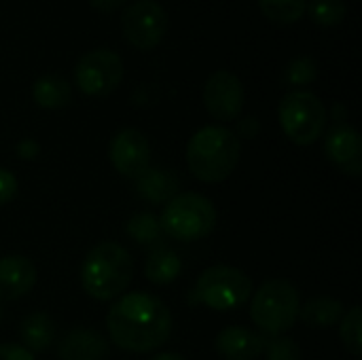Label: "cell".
<instances>
[{"label": "cell", "instance_id": "1", "mask_svg": "<svg viewBox=\"0 0 362 360\" xmlns=\"http://www.w3.org/2000/svg\"><path fill=\"white\" fill-rule=\"evenodd\" d=\"M110 342L121 350L146 354L161 348L174 329L170 308L151 293L121 297L106 316Z\"/></svg>", "mask_w": 362, "mask_h": 360}, {"label": "cell", "instance_id": "2", "mask_svg": "<svg viewBox=\"0 0 362 360\" xmlns=\"http://www.w3.org/2000/svg\"><path fill=\"white\" fill-rule=\"evenodd\" d=\"M242 142L225 125L197 129L187 144V166L191 174L208 185L227 180L240 163Z\"/></svg>", "mask_w": 362, "mask_h": 360}, {"label": "cell", "instance_id": "3", "mask_svg": "<svg viewBox=\"0 0 362 360\" xmlns=\"http://www.w3.org/2000/svg\"><path fill=\"white\" fill-rule=\"evenodd\" d=\"M134 276L129 252L117 242L95 244L81 267L83 291L95 301H112L125 293Z\"/></svg>", "mask_w": 362, "mask_h": 360}, {"label": "cell", "instance_id": "4", "mask_svg": "<svg viewBox=\"0 0 362 360\" xmlns=\"http://www.w3.org/2000/svg\"><path fill=\"white\" fill-rule=\"evenodd\" d=\"M159 225L172 240L195 242L212 233L216 225V208L199 193H178L165 204Z\"/></svg>", "mask_w": 362, "mask_h": 360}, {"label": "cell", "instance_id": "5", "mask_svg": "<svg viewBox=\"0 0 362 360\" xmlns=\"http://www.w3.org/2000/svg\"><path fill=\"white\" fill-rule=\"evenodd\" d=\"M299 291L288 280H269L252 297L250 318L267 335H282L299 318Z\"/></svg>", "mask_w": 362, "mask_h": 360}, {"label": "cell", "instance_id": "6", "mask_svg": "<svg viewBox=\"0 0 362 360\" xmlns=\"http://www.w3.org/2000/svg\"><path fill=\"white\" fill-rule=\"evenodd\" d=\"M250 295L252 282L242 269L231 265H214L197 278L191 301L216 312H233L242 308Z\"/></svg>", "mask_w": 362, "mask_h": 360}, {"label": "cell", "instance_id": "7", "mask_svg": "<svg viewBox=\"0 0 362 360\" xmlns=\"http://www.w3.org/2000/svg\"><path fill=\"white\" fill-rule=\"evenodd\" d=\"M278 119L286 138L299 146L316 142L327 129V106L312 91H291L278 104Z\"/></svg>", "mask_w": 362, "mask_h": 360}, {"label": "cell", "instance_id": "8", "mask_svg": "<svg viewBox=\"0 0 362 360\" xmlns=\"http://www.w3.org/2000/svg\"><path fill=\"white\" fill-rule=\"evenodd\" d=\"M125 74L119 53L110 49H93L78 57L74 66V83L85 95L104 98L112 93Z\"/></svg>", "mask_w": 362, "mask_h": 360}, {"label": "cell", "instance_id": "9", "mask_svg": "<svg viewBox=\"0 0 362 360\" xmlns=\"http://www.w3.org/2000/svg\"><path fill=\"white\" fill-rule=\"evenodd\" d=\"M123 36L136 49L157 47L168 32V13L155 0H138L123 11Z\"/></svg>", "mask_w": 362, "mask_h": 360}, {"label": "cell", "instance_id": "10", "mask_svg": "<svg viewBox=\"0 0 362 360\" xmlns=\"http://www.w3.org/2000/svg\"><path fill=\"white\" fill-rule=\"evenodd\" d=\"M204 104L216 121H235L244 108L242 81L229 70L212 72L204 85Z\"/></svg>", "mask_w": 362, "mask_h": 360}, {"label": "cell", "instance_id": "11", "mask_svg": "<svg viewBox=\"0 0 362 360\" xmlns=\"http://www.w3.org/2000/svg\"><path fill=\"white\" fill-rule=\"evenodd\" d=\"M108 159L121 176L136 180L146 168H151L148 138L136 127L117 132L108 144Z\"/></svg>", "mask_w": 362, "mask_h": 360}, {"label": "cell", "instance_id": "12", "mask_svg": "<svg viewBox=\"0 0 362 360\" xmlns=\"http://www.w3.org/2000/svg\"><path fill=\"white\" fill-rule=\"evenodd\" d=\"M325 151L329 159L337 163L346 174L358 176L362 172V140L352 125L344 121L335 123L327 134Z\"/></svg>", "mask_w": 362, "mask_h": 360}, {"label": "cell", "instance_id": "13", "mask_svg": "<svg viewBox=\"0 0 362 360\" xmlns=\"http://www.w3.org/2000/svg\"><path fill=\"white\" fill-rule=\"evenodd\" d=\"M36 284V267L28 257L11 255L0 259V301L25 297Z\"/></svg>", "mask_w": 362, "mask_h": 360}, {"label": "cell", "instance_id": "14", "mask_svg": "<svg viewBox=\"0 0 362 360\" xmlns=\"http://www.w3.org/2000/svg\"><path fill=\"white\" fill-rule=\"evenodd\" d=\"M267 339L244 327H227L216 339L214 348L223 360H257L265 350Z\"/></svg>", "mask_w": 362, "mask_h": 360}, {"label": "cell", "instance_id": "15", "mask_svg": "<svg viewBox=\"0 0 362 360\" xmlns=\"http://www.w3.org/2000/svg\"><path fill=\"white\" fill-rule=\"evenodd\" d=\"M62 360H104L108 359V342L91 329H74L62 337L57 346Z\"/></svg>", "mask_w": 362, "mask_h": 360}, {"label": "cell", "instance_id": "16", "mask_svg": "<svg viewBox=\"0 0 362 360\" xmlns=\"http://www.w3.org/2000/svg\"><path fill=\"white\" fill-rule=\"evenodd\" d=\"M136 193L148 204H168L178 195V176L168 168H146L136 178Z\"/></svg>", "mask_w": 362, "mask_h": 360}, {"label": "cell", "instance_id": "17", "mask_svg": "<svg viewBox=\"0 0 362 360\" xmlns=\"http://www.w3.org/2000/svg\"><path fill=\"white\" fill-rule=\"evenodd\" d=\"M55 335H57V329H55L53 318L42 312H34V314L25 316L21 323V329H19L21 346L28 352L49 350L55 342Z\"/></svg>", "mask_w": 362, "mask_h": 360}, {"label": "cell", "instance_id": "18", "mask_svg": "<svg viewBox=\"0 0 362 360\" xmlns=\"http://www.w3.org/2000/svg\"><path fill=\"white\" fill-rule=\"evenodd\" d=\"M32 98L40 108L57 110V108H64L70 104L72 87L59 74H42L32 85Z\"/></svg>", "mask_w": 362, "mask_h": 360}, {"label": "cell", "instance_id": "19", "mask_svg": "<svg viewBox=\"0 0 362 360\" xmlns=\"http://www.w3.org/2000/svg\"><path fill=\"white\" fill-rule=\"evenodd\" d=\"M346 314V308L341 301L331 299V297H316L305 301L299 308V316L301 320L312 327V329H329L335 327Z\"/></svg>", "mask_w": 362, "mask_h": 360}, {"label": "cell", "instance_id": "20", "mask_svg": "<svg viewBox=\"0 0 362 360\" xmlns=\"http://www.w3.org/2000/svg\"><path fill=\"white\" fill-rule=\"evenodd\" d=\"M182 272V261L180 257L170 250V248H157L148 255L146 265H144V276L148 282L157 286L172 284Z\"/></svg>", "mask_w": 362, "mask_h": 360}, {"label": "cell", "instance_id": "21", "mask_svg": "<svg viewBox=\"0 0 362 360\" xmlns=\"http://www.w3.org/2000/svg\"><path fill=\"white\" fill-rule=\"evenodd\" d=\"M125 231L127 236L138 242V244H153L161 238V225H159V219L151 212H140V214H134L127 225H125Z\"/></svg>", "mask_w": 362, "mask_h": 360}, {"label": "cell", "instance_id": "22", "mask_svg": "<svg viewBox=\"0 0 362 360\" xmlns=\"http://www.w3.org/2000/svg\"><path fill=\"white\" fill-rule=\"evenodd\" d=\"M305 11L310 13L312 21H316L322 28H331L344 21L346 0H312L308 2Z\"/></svg>", "mask_w": 362, "mask_h": 360}, {"label": "cell", "instance_id": "23", "mask_svg": "<svg viewBox=\"0 0 362 360\" xmlns=\"http://www.w3.org/2000/svg\"><path fill=\"white\" fill-rule=\"evenodd\" d=\"M261 11L280 23H293L297 21L308 6V0H259Z\"/></svg>", "mask_w": 362, "mask_h": 360}, {"label": "cell", "instance_id": "24", "mask_svg": "<svg viewBox=\"0 0 362 360\" xmlns=\"http://www.w3.org/2000/svg\"><path fill=\"white\" fill-rule=\"evenodd\" d=\"M362 316L361 308L354 306L348 314H344V318L339 320V335H341V342L346 346V350L354 356H361L362 354V333H361Z\"/></svg>", "mask_w": 362, "mask_h": 360}, {"label": "cell", "instance_id": "25", "mask_svg": "<svg viewBox=\"0 0 362 360\" xmlns=\"http://www.w3.org/2000/svg\"><path fill=\"white\" fill-rule=\"evenodd\" d=\"M316 62L310 55H299L293 57L286 68H284V83L288 85H310L312 81H316Z\"/></svg>", "mask_w": 362, "mask_h": 360}, {"label": "cell", "instance_id": "26", "mask_svg": "<svg viewBox=\"0 0 362 360\" xmlns=\"http://www.w3.org/2000/svg\"><path fill=\"white\" fill-rule=\"evenodd\" d=\"M265 360H301V348L291 337H274L265 344Z\"/></svg>", "mask_w": 362, "mask_h": 360}, {"label": "cell", "instance_id": "27", "mask_svg": "<svg viewBox=\"0 0 362 360\" xmlns=\"http://www.w3.org/2000/svg\"><path fill=\"white\" fill-rule=\"evenodd\" d=\"M17 189H19V182L15 174L8 172L6 168H0V206H6L17 195Z\"/></svg>", "mask_w": 362, "mask_h": 360}, {"label": "cell", "instance_id": "28", "mask_svg": "<svg viewBox=\"0 0 362 360\" xmlns=\"http://www.w3.org/2000/svg\"><path fill=\"white\" fill-rule=\"evenodd\" d=\"M0 360H34V356L19 344H0Z\"/></svg>", "mask_w": 362, "mask_h": 360}, {"label": "cell", "instance_id": "29", "mask_svg": "<svg viewBox=\"0 0 362 360\" xmlns=\"http://www.w3.org/2000/svg\"><path fill=\"white\" fill-rule=\"evenodd\" d=\"M38 153H40V146H38V142L32 140V138H25V140H21V142L17 144V155H19L21 159H36Z\"/></svg>", "mask_w": 362, "mask_h": 360}, {"label": "cell", "instance_id": "30", "mask_svg": "<svg viewBox=\"0 0 362 360\" xmlns=\"http://www.w3.org/2000/svg\"><path fill=\"white\" fill-rule=\"evenodd\" d=\"M240 132H242V136H244V138H252V136L259 132V123H257V119H255V117L244 119V121L240 123Z\"/></svg>", "mask_w": 362, "mask_h": 360}, {"label": "cell", "instance_id": "31", "mask_svg": "<svg viewBox=\"0 0 362 360\" xmlns=\"http://www.w3.org/2000/svg\"><path fill=\"white\" fill-rule=\"evenodd\" d=\"M125 0H89V4L98 11H115L117 6H121Z\"/></svg>", "mask_w": 362, "mask_h": 360}, {"label": "cell", "instance_id": "32", "mask_svg": "<svg viewBox=\"0 0 362 360\" xmlns=\"http://www.w3.org/2000/svg\"><path fill=\"white\" fill-rule=\"evenodd\" d=\"M151 360H187V359H185V356H180V354H176V352H161V354L153 356Z\"/></svg>", "mask_w": 362, "mask_h": 360}, {"label": "cell", "instance_id": "33", "mask_svg": "<svg viewBox=\"0 0 362 360\" xmlns=\"http://www.w3.org/2000/svg\"><path fill=\"white\" fill-rule=\"evenodd\" d=\"M2 316H4V310H2V301H0V320H2Z\"/></svg>", "mask_w": 362, "mask_h": 360}]
</instances>
